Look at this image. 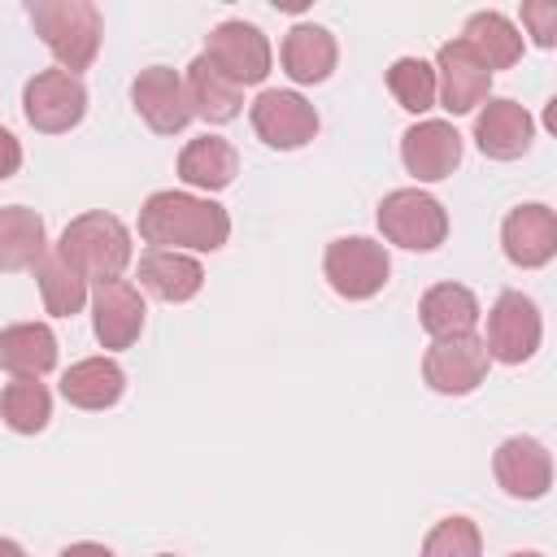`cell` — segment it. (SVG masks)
I'll return each mask as SVG.
<instances>
[{
	"label": "cell",
	"instance_id": "6da1fadb",
	"mask_svg": "<svg viewBox=\"0 0 557 557\" xmlns=\"http://www.w3.org/2000/svg\"><path fill=\"white\" fill-rule=\"evenodd\" d=\"M139 239L152 248H191V252H218L231 239V213L191 191H152L139 205Z\"/></svg>",
	"mask_w": 557,
	"mask_h": 557
},
{
	"label": "cell",
	"instance_id": "7402d4cb",
	"mask_svg": "<svg viewBox=\"0 0 557 557\" xmlns=\"http://www.w3.org/2000/svg\"><path fill=\"white\" fill-rule=\"evenodd\" d=\"M418 322L431 339H453V335H470L479 322V296L461 283H435L426 287V296L418 300Z\"/></svg>",
	"mask_w": 557,
	"mask_h": 557
},
{
	"label": "cell",
	"instance_id": "cb8c5ba5",
	"mask_svg": "<svg viewBox=\"0 0 557 557\" xmlns=\"http://www.w3.org/2000/svg\"><path fill=\"white\" fill-rule=\"evenodd\" d=\"M48 252V231L44 218L26 205H4L0 209V270L4 274H22L35 270Z\"/></svg>",
	"mask_w": 557,
	"mask_h": 557
},
{
	"label": "cell",
	"instance_id": "277c9868",
	"mask_svg": "<svg viewBox=\"0 0 557 557\" xmlns=\"http://www.w3.org/2000/svg\"><path fill=\"white\" fill-rule=\"evenodd\" d=\"M379 231L387 244L409 248V252H435L448 239V213L435 196L418 187H396L379 200Z\"/></svg>",
	"mask_w": 557,
	"mask_h": 557
},
{
	"label": "cell",
	"instance_id": "e575fe53",
	"mask_svg": "<svg viewBox=\"0 0 557 557\" xmlns=\"http://www.w3.org/2000/svg\"><path fill=\"white\" fill-rule=\"evenodd\" d=\"M509 557H544V553H509Z\"/></svg>",
	"mask_w": 557,
	"mask_h": 557
},
{
	"label": "cell",
	"instance_id": "ba28073f",
	"mask_svg": "<svg viewBox=\"0 0 557 557\" xmlns=\"http://www.w3.org/2000/svg\"><path fill=\"white\" fill-rule=\"evenodd\" d=\"M218 74H226L235 87H257L270 74V39L252 26V22H218L205 35V52H200Z\"/></svg>",
	"mask_w": 557,
	"mask_h": 557
},
{
	"label": "cell",
	"instance_id": "7a4b0ae2",
	"mask_svg": "<svg viewBox=\"0 0 557 557\" xmlns=\"http://www.w3.org/2000/svg\"><path fill=\"white\" fill-rule=\"evenodd\" d=\"M26 17L44 39V48L57 57V70L78 78L96 61L104 39V17L91 0H30Z\"/></svg>",
	"mask_w": 557,
	"mask_h": 557
},
{
	"label": "cell",
	"instance_id": "44dd1931",
	"mask_svg": "<svg viewBox=\"0 0 557 557\" xmlns=\"http://www.w3.org/2000/svg\"><path fill=\"white\" fill-rule=\"evenodd\" d=\"M57 366V335L48 322H13L0 331V370L13 379H44Z\"/></svg>",
	"mask_w": 557,
	"mask_h": 557
},
{
	"label": "cell",
	"instance_id": "3957f363",
	"mask_svg": "<svg viewBox=\"0 0 557 557\" xmlns=\"http://www.w3.org/2000/svg\"><path fill=\"white\" fill-rule=\"evenodd\" d=\"M57 252L70 265H78L87 283H109V278H122V270L131 265V231L122 226V218L91 209L65 222Z\"/></svg>",
	"mask_w": 557,
	"mask_h": 557
},
{
	"label": "cell",
	"instance_id": "4dcf8cb0",
	"mask_svg": "<svg viewBox=\"0 0 557 557\" xmlns=\"http://www.w3.org/2000/svg\"><path fill=\"white\" fill-rule=\"evenodd\" d=\"M522 26L531 30V39L540 48H553L557 44V4L553 0H527L522 4Z\"/></svg>",
	"mask_w": 557,
	"mask_h": 557
},
{
	"label": "cell",
	"instance_id": "52a82bcc",
	"mask_svg": "<svg viewBox=\"0 0 557 557\" xmlns=\"http://www.w3.org/2000/svg\"><path fill=\"white\" fill-rule=\"evenodd\" d=\"M22 113L39 135L74 131L87 117V87L65 70H39L22 87Z\"/></svg>",
	"mask_w": 557,
	"mask_h": 557
},
{
	"label": "cell",
	"instance_id": "d4e9b609",
	"mask_svg": "<svg viewBox=\"0 0 557 557\" xmlns=\"http://www.w3.org/2000/svg\"><path fill=\"white\" fill-rule=\"evenodd\" d=\"M239 174V152L222 135H200L178 152V178L200 191H222Z\"/></svg>",
	"mask_w": 557,
	"mask_h": 557
},
{
	"label": "cell",
	"instance_id": "f546056e",
	"mask_svg": "<svg viewBox=\"0 0 557 557\" xmlns=\"http://www.w3.org/2000/svg\"><path fill=\"white\" fill-rule=\"evenodd\" d=\"M422 557H483V535L461 513L440 518L422 540Z\"/></svg>",
	"mask_w": 557,
	"mask_h": 557
},
{
	"label": "cell",
	"instance_id": "836d02e7",
	"mask_svg": "<svg viewBox=\"0 0 557 557\" xmlns=\"http://www.w3.org/2000/svg\"><path fill=\"white\" fill-rule=\"evenodd\" d=\"M0 557H26V548H22L17 540H4V535H0Z\"/></svg>",
	"mask_w": 557,
	"mask_h": 557
},
{
	"label": "cell",
	"instance_id": "484cf974",
	"mask_svg": "<svg viewBox=\"0 0 557 557\" xmlns=\"http://www.w3.org/2000/svg\"><path fill=\"white\" fill-rule=\"evenodd\" d=\"M461 39L474 48V57H479L492 74H496V70H509V65L522 61V35H518V26H513L505 13H496V9L474 13V17L466 22Z\"/></svg>",
	"mask_w": 557,
	"mask_h": 557
},
{
	"label": "cell",
	"instance_id": "1f68e13d",
	"mask_svg": "<svg viewBox=\"0 0 557 557\" xmlns=\"http://www.w3.org/2000/svg\"><path fill=\"white\" fill-rule=\"evenodd\" d=\"M22 170V144H17V135L13 131H4L0 126V183L4 178H13Z\"/></svg>",
	"mask_w": 557,
	"mask_h": 557
},
{
	"label": "cell",
	"instance_id": "2e32d148",
	"mask_svg": "<svg viewBox=\"0 0 557 557\" xmlns=\"http://www.w3.org/2000/svg\"><path fill=\"white\" fill-rule=\"evenodd\" d=\"M535 139V117L509 100V96H492L479 104L474 113V144L483 157L492 161H518Z\"/></svg>",
	"mask_w": 557,
	"mask_h": 557
},
{
	"label": "cell",
	"instance_id": "5b68a950",
	"mask_svg": "<svg viewBox=\"0 0 557 557\" xmlns=\"http://www.w3.org/2000/svg\"><path fill=\"white\" fill-rule=\"evenodd\" d=\"M322 274H326V283H331L335 296H344V300H370V296H379L387 287L392 261H387V248L379 239L344 235V239H331L326 244Z\"/></svg>",
	"mask_w": 557,
	"mask_h": 557
},
{
	"label": "cell",
	"instance_id": "9c48e42d",
	"mask_svg": "<svg viewBox=\"0 0 557 557\" xmlns=\"http://www.w3.org/2000/svg\"><path fill=\"white\" fill-rule=\"evenodd\" d=\"M248 117H252L257 139H261L265 148H278V152L305 148V144L318 135V126H322L318 109H313L300 91H278V87L261 91V96L252 100Z\"/></svg>",
	"mask_w": 557,
	"mask_h": 557
},
{
	"label": "cell",
	"instance_id": "30bf717a",
	"mask_svg": "<svg viewBox=\"0 0 557 557\" xmlns=\"http://www.w3.org/2000/svg\"><path fill=\"white\" fill-rule=\"evenodd\" d=\"M487 344L470 331V335H453V339H435L422 357V379L431 392L440 396H470L483 379H487Z\"/></svg>",
	"mask_w": 557,
	"mask_h": 557
},
{
	"label": "cell",
	"instance_id": "8992f818",
	"mask_svg": "<svg viewBox=\"0 0 557 557\" xmlns=\"http://www.w3.org/2000/svg\"><path fill=\"white\" fill-rule=\"evenodd\" d=\"M540 339H544L540 305L522 292H500L496 305L487 309V335H483L487 357L505 366H522L540 352Z\"/></svg>",
	"mask_w": 557,
	"mask_h": 557
},
{
	"label": "cell",
	"instance_id": "603a6c76",
	"mask_svg": "<svg viewBox=\"0 0 557 557\" xmlns=\"http://www.w3.org/2000/svg\"><path fill=\"white\" fill-rule=\"evenodd\" d=\"M183 91H187L191 117H205V122H213V126L235 122V117L244 113V87H235L226 74H218L205 57H196V61L187 65Z\"/></svg>",
	"mask_w": 557,
	"mask_h": 557
},
{
	"label": "cell",
	"instance_id": "83f0119b",
	"mask_svg": "<svg viewBox=\"0 0 557 557\" xmlns=\"http://www.w3.org/2000/svg\"><path fill=\"white\" fill-rule=\"evenodd\" d=\"M0 418L17 435H39L52 418V392L39 379H13L0 396Z\"/></svg>",
	"mask_w": 557,
	"mask_h": 557
},
{
	"label": "cell",
	"instance_id": "ac0fdd59",
	"mask_svg": "<svg viewBox=\"0 0 557 557\" xmlns=\"http://www.w3.org/2000/svg\"><path fill=\"white\" fill-rule=\"evenodd\" d=\"M139 287L165 305H183L205 287V265L191 252L174 248H148L139 257Z\"/></svg>",
	"mask_w": 557,
	"mask_h": 557
},
{
	"label": "cell",
	"instance_id": "d6a6232c",
	"mask_svg": "<svg viewBox=\"0 0 557 557\" xmlns=\"http://www.w3.org/2000/svg\"><path fill=\"white\" fill-rule=\"evenodd\" d=\"M57 557H113V548H104V544H91V540H83V544H65Z\"/></svg>",
	"mask_w": 557,
	"mask_h": 557
},
{
	"label": "cell",
	"instance_id": "9a60e30c",
	"mask_svg": "<svg viewBox=\"0 0 557 557\" xmlns=\"http://www.w3.org/2000/svg\"><path fill=\"white\" fill-rule=\"evenodd\" d=\"M500 248L518 270H540L557 257V213L540 200L518 205L500 222Z\"/></svg>",
	"mask_w": 557,
	"mask_h": 557
},
{
	"label": "cell",
	"instance_id": "e0dca14e",
	"mask_svg": "<svg viewBox=\"0 0 557 557\" xmlns=\"http://www.w3.org/2000/svg\"><path fill=\"white\" fill-rule=\"evenodd\" d=\"M400 161L418 183H440L461 165V135L453 122H413L400 135Z\"/></svg>",
	"mask_w": 557,
	"mask_h": 557
},
{
	"label": "cell",
	"instance_id": "7c38bea8",
	"mask_svg": "<svg viewBox=\"0 0 557 557\" xmlns=\"http://www.w3.org/2000/svg\"><path fill=\"white\" fill-rule=\"evenodd\" d=\"M492 474L505 496L513 500H540L553 487V453L535 435H509L492 453Z\"/></svg>",
	"mask_w": 557,
	"mask_h": 557
},
{
	"label": "cell",
	"instance_id": "d590c367",
	"mask_svg": "<svg viewBox=\"0 0 557 557\" xmlns=\"http://www.w3.org/2000/svg\"><path fill=\"white\" fill-rule=\"evenodd\" d=\"M157 557H174V553H157Z\"/></svg>",
	"mask_w": 557,
	"mask_h": 557
},
{
	"label": "cell",
	"instance_id": "d6986e66",
	"mask_svg": "<svg viewBox=\"0 0 557 557\" xmlns=\"http://www.w3.org/2000/svg\"><path fill=\"white\" fill-rule=\"evenodd\" d=\"M283 70L292 83H326L335 61H339V44L326 26L318 22H296L287 35H283Z\"/></svg>",
	"mask_w": 557,
	"mask_h": 557
},
{
	"label": "cell",
	"instance_id": "5bb4252c",
	"mask_svg": "<svg viewBox=\"0 0 557 557\" xmlns=\"http://www.w3.org/2000/svg\"><path fill=\"white\" fill-rule=\"evenodd\" d=\"M131 100H135V113L148 122V131L157 135H178L187 122H191V104H187V91H183V78L178 70L170 65H148L135 74L131 83Z\"/></svg>",
	"mask_w": 557,
	"mask_h": 557
},
{
	"label": "cell",
	"instance_id": "4316f807",
	"mask_svg": "<svg viewBox=\"0 0 557 557\" xmlns=\"http://www.w3.org/2000/svg\"><path fill=\"white\" fill-rule=\"evenodd\" d=\"M35 278H39V296H44V309L52 318H74L83 305H87V278L78 265H70L57 248L44 252V261L35 265Z\"/></svg>",
	"mask_w": 557,
	"mask_h": 557
},
{
	"label": "cell",
	"instance_id": "4fadbf2b",
	"mask_svg": "<svg viewBox=\"0 0 557 557\" xmlns=\"http://www.w3.org/2000/svg\"><path fill=\"white\" fill-rule=\"evenodd\" d=\"M91 300V331L100 339V348L109 352H122L139 339L144 331V296L135 283L126 278H109V283H96V292L87 296Z\"/></svg>",
	"mask_w": 557,
	"mask_h": 557
},
{
	"label": "cell",
	"instance_id": "f1b7e54d",
	"mask_svg": "<svg viewBox=\"0 0 557 557\" xmlns=\"http://www.w3.org/2000/svg\"><path fill=\"white\" fill-rule=\"evenodd\" d=\"M387 91L405 113H426L435 104V65L422 57H396L387 65Z\"/></svg>",
	"mask_w": 557,
	"mask_h": 557
},
{
	"label": "cell",
	"instance_id": "8fae6325",
	"mask_svg": "<svg viewBox=\"0 0 557 557\" xmlns=\"http://www.w3.org/2000/svg\"><path fill=\"white\" fill-rule=\"evenodd\" d=\"M492 91V70L474 57V48L466 39H448L435 52V100L457 117V113H474Z\"/></svg>",
	"mask_w": 557,
	"mask_h": 557
},
{
	"label": "cell",
	"instance_id": "ffe728a7",
	"mask_svg": "<svg viewBox=\"0 0 557 557\" xmlns=\"http://www.w3.org/2000/svg\"><path fill=\"white\" fill-rule=\"evenodd\" d=\"M126 392V370L113 357H83L61 374V396L74 409H113Z\"/></svg>",
	"mask_w": 557,
	"mask_h": 557
}]
</instances>
